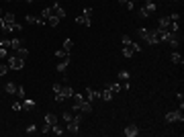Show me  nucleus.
<instances>
[{
    "label": "nucleus",
    "mask_w": 184,
    "mask_h": 137,
    "mask_svg": "<svg viewBox=\"0 0 184 137\" xmlns=\"http://www.w3.org/2000/svg\"><path fill=\"white\" fill-rule=\"evenodd\" d=\"M113 96H115V92H110L109 88H106V90H102V92H100V98L104 100V103H110V100H113Z\"/></svg>",
    "instance_id": "obj_15"
},
{
    "label": "nucleus",
    "mask_w": 184,
    "mask_h": 137,
    "mask_svg": "<svg viewBox=\"0 0 184 137\" xmlns=\"http://www.w3.org/2000/svg\"><path fill=\"white\" fill-rule=\"evenodd\" d=\"M4 27V19H2V16H0V29Z\"/></svg>",
    "instance_id": "obj_50"
},
{
    "label": "nucleus",
    "mask_w": 184,
    "mask_h": 137,
    "mask_svg": "<svg viewBox=\"0 0 184 137\" xmlns=\"http://www.w3.org/2000/svg\"><path fill=\"white\" fill-rule=\"evenodd\" d=\"M60 92L63 94V98H72V96H74V88H72V86H63V84H61Z\"/></svg>",
    "instance_id": "obj_13"
},
{
    "label": "nucleus",
    "mask_w": 184,
    "mask_h": 137,
    "mask_svg": "<svg viewBox=\"0 0 184 137\" xmlns=\"http://www.w3.org/2000/svg\"><path fill=\"white\" fill-rule=\"evenodd\" d=\"M14 55H16V57H20V59H27V57H29V49H25L23 45H20V47L14 51Z\"/></svg>",
    "instance_id": "obj_17"
},
{
    "label": "nucleus",
    "mask_w": 184,
    "mask_h": 137,
    "mask_svg": "<svg viewBox=\"0 0 184 137\" xmlns=\"http://www.w3.org/2000/svg\"><path fill=\"white\" fill-rule=\"evenodd\" d=\"M0 16H2V10H0Z\"/></svg>",
    "instance_id": "obj_51"
},
{
    "label": "nucleus",
    "mask_w": 184,
    "mask_h": 137,
    "mask_svg": "<svg viewBox=\"0 0 184 137\" xmlns=\"http://www.w3.org/2000/svg\"><path fill=\"white\" fill-rule=\"evenodd\" d=\"M170 62H172V63H180V66H182V63H184V57L178 53V51H174V53L170 55Z\"/></svg>",
    "instance_id": "obj_19"
},
{
    "label": "nucleus",
    "mask_w": 184,
    "mask_h": 137,
    "mask_svg": "<svg viewBox=\"0 0 184 137\" xmlns=\"http://www.w3.org/2000/svg\"><path fill=\"white\" fill-rule=\"evenodd\" d=\"M45 19H43V16H37V23H35V25H39V27H43V25H45Z\"/></svg>",
    "instance_id": "obj_44"
},
{
    "label": "nucleus",
    "mask_w": 184,
    "mask_h": 137,
    "mask_svg": "<svg viewBox=\"0 0 184 137\" xmlns=\"http://www.w3.org/2000/svg\"><path fill=\"white\" fill-rule=\"evenodd\" d=\"M147 16H150V14H147V10H145V8H139V19H147Z\"/></svg>",
    "instance_id": "obj_39"
},
{
    "label": "nucleus",
    "mask_w": 184,
    "mask_h": 137,
    "mask_svg": "<svg viewBox=\"0 0 184 137\" xmlns=\"http://www.w3.org/2000/svg\"><path fill=\"white\" fill-rule=\"evenodd\" d=\"M123 45H131V37L129 35H123Z\"/></svg>",
    "instance_id": "obj_42"
},
{
    "label": "nucleus",
    "mask_w": 184,
    "mask_h": 137,
    "mask_svg": "<svg viewBox=\"0 0 184 137\" xmlns=\"http://www.w3.org/2000/svg\"><path fill=\"white\" fill-rule=\"evenodd\" d=\"M51 14H53V16L63 19V16H66V10H63V6H60V4L55 2V4H51Z\"/></svg>",
    "instance_id": "obj_10"
},
{
    "label": "nucleus",
    "mask_w": 184,
    "mask_h": 137,
    "mask_svg": "<svg viewBox=\"0 0 184 137\" xmlns=\"http://www.w3.org/2000/svg\"><path fill=\"white\" fill-rule=\"evenodd\" d=\"M51 133H53V135H63V133H66V127L60 125V123H55L53 127H51Z\"/></svg>",
    "instance_id": "obj_18"
},
{
    "label": "nucleus",
    "mask_w": 184,
    "mask_h": 137,
    "mask_svg": "<svg viewBox=\"0 0 184 137\" xmlns=\"http://www.w3.org/2000/svg\"><path fill=\"white\" fill-rule=\"evenodd\" d=\"M55 55H57L60 59H66V57H70V53H68V51H63V49H57V51H55Z\"/></svg>",
    "instance_id": "obj_31"
},
{
    "label": "nucleus",
    "mask_w": 184,
    "mask_h": 137,
    "mask_svg": "<svg viewBox=\"0 0 184 137\" xmlns=\"http://www.w3.org/2000/svg\"><path fill=\"white\" fill-rule=\"evenodd\" d=\"M119 80L121 82H127V80H131V74L127 70H119Z\"/></svg>",
    "instance_id": "obj_23"
},
{
    "label": "nucleus",
    "mask_w": 184,
    "mask_h": 137,
    "mask_svg": "<svg viewBox=\"0 0 184 137\" xmlns=\"http://www.w3.org/2000/svg\"><path fill=\"white\" fill-rule=\"evenodd\" d=\"M41 16H43V19L47 21L49 16H51V6H49V8H43V10H41Z\"/></svg>",
    "instance_id": "obj_35"
},
{
    "label": "nucleus",
    "mask_w": 184,
    "mask_h": 137,
    "mask_svg": "<svg viewBox=\"0 0 184 137\" xmlns=\"http://www.w3.org/2000/svg\"><path fill=\"white\" fill-rule=\"evenodd\" d=\"M20 45H23V41H20V39H10V49H14V51H16Z\"/></svg>",
    "instance_id": "obj_29"
},
{
    "label": "nucleus",
    "mask_w": 184,
    "mask_h": 137,
    "mask_svg": "<svg viewBox=\"0 0 184 137\" xmlns=\"http://www.w3.org/2000/svg\"><path fill=\"white\" fill-rule=\"evenodd\" d=\"M8 68L10 70H23L25 68V59H20L16 55H8Z\"/></svg>",
    "instance_id": "obj_4"
},
{
    "label": "nucleus",
    "mask_w": 184,
    "mask_h": 137,
    "mask_svg": "<svg viewBox=\"0 0 184 137\" xmlns=\"http://www.w3.org/2000/svg\"><path fill=\"white\" fill-rule=\"evenodd\" d=\"M123 133H125L127 137H137V135H139V127L131 123V125H127V127H125V131H123Z\"/></svg>",
    "instance_id": "obj_8"
},
{
    "label": "nucleus",
    "mask_w": 184,
    "mask_h": 137,
    "mask_svg": "<svg viewBox=\"0 0 184 137\" xmlns=\"http://www.w3.org/2000/svg\"><path fill=\"white\" fill-rule=\"evenodd\" d=\"M133 53H135V51H133L131 45H125V47H123V55H125V57H131Z\"/></svg>",
    "instance_id": "obj_28"
},
{
    "label": "nucleus",
    "mask_w": 184,
    "mask_h": 137,
    "mask_svg": "<svg viewBox=\"0 0 184 137\" xmlns=\"http://www.w3.org/2000/svg\"><path fill=\"white\" fill-rule=\"evenodd\" d=\"M90 14H92V8H84V13L80 16H76V23L78 25H84V27H90Z\"/></svg>",
    "instance_id": "obj_3"
},
{
    "label": "nucleus",
    "mask_w": 184,
    "mask_h": 137,
    "mask_svg": "<svg viewBox=\"0 0 184 137\" xmlns=\"http://www.w3.org/2000/svg\"><path fill=\"white\" fill-rule=\"evenodd\" d=\"M137 35H139V39L145 41L147 45H157L160 43V29H137Z\"/></svg>",
    "instance_id": "obj_1"
},
{
    "label": "nucleus",
    "mask_w": 184,
    "mask_h": 137,
    "mask_svg": "<svg viewBox=\"0 0 184 137\" xmlns=\"http://www.w3.org/2000/svg\"><path fill=\"white\" fill-rule=\"evenodd\" d=\"M166 123H176V121H180L182 123V119H184V115H182V110H170V113H166Z\"/></svg>",
    "instance_id": "obj_6"
},
{
    "label": "nucleus",
    "mask_w": 184,
    "mask_h": 137,
    "mask_svg": "<svg viewBox=\"0 0 184 137\" xmlns=\"http://www.w3.org/2000/svg\"><path fill=\"white\" fill-rule=\"evenodd\" d=\"M174 2H178V0H174Z\"/></svg>",
    "instance_id": "obj_54"
},
{
    "label": "nucleus",
    "mask_w": 184,
    "mask_h": 137,
    "mask_svg": "<svg viewBox=\"0 0 184 137\" xmlns=\"http://www.w3.org/2000/svg\"><path fill=\"white\" fill-rule=\"evenodd\" d=\"M72 98H74L72 109H74V110H80V104H82V100H84V98H82V94H76V92H74V96H72Z\"/></svg>",
    "instance_id": "obj_16"
},
{
    "label": "nucleus",
    "mask_w": 184,
    "mask_h": 137,
    "mask_svg": "<svg viewBox=\"0 0 184 137\" xmlns=\"http://www.w3.org/2000/svg\"><path fill=\"white\" fill-rule=\"evenodd\" d=\"M170 16H162L160 19V23H157V29H162V31H168V27H170Z\"/></svg>",
    "instance_id": "obj_12"
},
{
    "label": "nucleus",
    "mask_w": 184,
    "mask_h": 137,
    "mask_svg": "<svg viewBox=\"0 0 184 137\" xmlns=\"http://www.w3.org/2000/svg\"><path fill=\"white\" fill-rule=\"evenodd\" d=\"M80 123H82V115H74V119L66 125V131L72 133V135H78L80 133Z\"/></svg>",
    "instance_id": "obj_2"
},
{
    "label": "nucleus",
    "mask_w": 184,
    "mask_h": 137,
    "mask_svg": "<svg viewBox=\"0 0 184 137\" xmlns=\"http://www.w3.org/2000/svg\"><path fill=\"white\" fill-rule=\"evenodd\" d=\"M2 57H8V51H6V49H4V47L0 49V59H2Z\"/></svg>",
    "instance_id": "obj_47"
},
{
    "label": "nucleus",
    "mask_w": 184,
    "mask_h": 137,
    "mask_svg": "<svg viewBox=\"0 0 184 137\" xmlns=\"http://www.w3.org/2000/svg\"><path fill=\"white\" fill-rule=\"evenodd\" d=\"M70 66V57H66V59H63V62H60L57 63V72H60V74H63V72H66V68H68Z\"/></svg>",
    "instance_id": "obj_22"
},
{
    "label": "nucleus",
    "mask_w": 184,
    "mask_h": 137,
    "mask_svg": "<svg viewBox=\"0 0 184 137\" xmlns=\"http://www.w3.org/2000/svg\"><path fill=\"white\" fill-rule=\"evenodd\" d=\"M0 47L10 49V39H0Z\"/></svg>",
    "instance_id": "obj_37"
},
{
    "label": "nucleus",
    "mask_w": 184,
    "mask_h": 137,
    "mask_svg": "<svg viewBox=\"0 0 184 137\" xmlns=\"http://www.w3.org/2000/svg\"><path fill=\"white\" fill-rule=\"evenodd\" d=\"M33 109H35V100H31V98H25L20 103V110H33Z\"/></svg>",
    "instance_id": "obj_11"
},
{
    "label": "nucleus",
    "mask_w": 184,
    "mask_h": 137,
    "mask_svg": "<svg viewBox=\"0 0 184 137\" xmlns=\"http://www.w3.org/2000/svg\"><path fill=\"white\" fill-rule=\"evenodd\" d=\"M25 133H27V135H35V133H39V129H37L35 125H29V127H27V131H25Z\"/></svg>",
    "instance_id": "obj_33"
},
{
    "label": "nucleus",
    "mask_w": 184,
    "mask_h": 137,
    "mask_svg": "<svg viewBox=\"0 0 184 137\" xmlns=\"http://www.w3.org/2000/svg\"><path fill=\"white\" fill-rule=\"evenodd\" d=\"M4 92H6V94H14V92H16V84H14V82H8L6 86H4Z\"/></svg>",
    "instance_id": "obj_24"
},
{
    "label": "nucleus",
    "mask_w": 184,
    "mask_h": 137,
    "mask_svg": "<svg viewBox=\"0 0 184 137\" xmlns=\"http://www.w3.org/2000/svg\"><path fill=\"white\" fill-rule=\"evenodd\" d=\"M60 16H53V14H51V16H49L47 19V23H49V27H57V25H60Z\"/></svg>",
    "instance_id": "obj_26"
},
{
    "label": "nucleus",
    "mask_w": 184,
    "mask_h": 137,
    "mask_svg": "<svg viewBox=\"0 0 184 137\" xmlns=\"http://www.w3.org/2000/svg\"><path fill=\"white\" fill-rule=\"evenodd\" d=\"M143 8L147 10V14H153V13H156V10H157L156 2H151V0H147V4H145V6H143Z\"/></svg>",
    "instance_id": "obj_21"
},
{
    "label": "nucleus",
    "mask_w": 184,
    "mask_h": 137,
    "mask_svg": "<svg viewBox=\"0 0 184 137\" xmlns=\"http://www.w3.org/2000/svg\"><path fill=\"white\" fill-rule=\"evenodd\" d=\"M170 21H180V14H178V13L170 14Z\"/></svg>",
    "instance_id": "obj_48"
},
{
    "label": "nucleus",
    "mask_w": 184,
    "mask_h": 137,
    "mask_svg": "<svg viewBox=\"0 0 184 137\" xmlns=\"http://www.w3.org/2000/svg\"><path fill=\"white\" fill-rule=\"evenodd\" d=\"M72 47H74V41H72V39H66V41H63V49L70 53V49H72Z\"/></svg>",
    "instance_id": "obj_34"
},
{
    "label": "nucleus",
    "mask_w": 184,
    "mask_h": 137,
    "mask_svg": "<svg viewBox=\"0 0 184 137\" xmlns=\"http://www.w3.org/2000/svg\"><path fill=\"white\" fill-rule=\"evenodd\" d=\"M166 43H170V47H172V49H176L178 45L182 43V35L178 33V31H174V33H170V39H168Z\"/></svg>",
    "instance_id": "obj_7"
},
{
    "label": "nucleus",
    "mask_w": 184,
    "mask_h": 137,
    "mask_svg": "<svg viewBox=\"0 0 184 137\" xmlns=\"http://www.w3.org/2000/svg\"><path fill=\"white\" fill-rule=\"evenodd\" d=\"M8 70H10L8 66H4V63H0V76H6V74H8Z\"/></svg>",
    "instance_id": "obj_38"
},
{
    "label": "nucleus",
    "mask_w": 184,
    "mask_h": 137,
    "mask_svg": "<svg viewBox=\"0 0 184 137\" xmlns=\"http://www.w3.org/2000/svg\"><path fill=\"white\" fill-rule=\"evenodd\" d=\"M6 2H13V0H6Z\"/></svg>",
    "instance_id": "obj_52"
},
{
    "label": "nucleus",
    "mask_w": 184,
    "mask_h": 137,
    "mask_svg": "<svg viewBox=\"0 0 184 137\" xmlns=\"http://www.w3.org/2000/svg\"><path fill=\"white\" fill-rule=\"evenodd\" d=\"M51 88H53V94H55V92H60V90H61V84L60 82H53V86H51Z\"/></svg>",
    "instance_id": "obj_43"
},
{
    "label": "nucleus",
    "mask_w": 184,
    "mask_h": 137,
    "mask_svg": "<svg viewBox=\"0 0 184 137\" xmlns=\"http://www.w3.org/2000/svg\"><path fill=\"white\" fill-rule=\"evenodd\" d=\"M25 21H27V23H37V16H33V14H27V16H25Z\"/></svg>",
    "instance_id": "obj_41"
},
{
    "label": "nucleus",
    "mask_w": 184,
    "mask_h": 137,
    "mask_svg": "<svg viewBox=\"0 0 184 137\" xmlns=\"http://www.w3.org/2000/svg\"><path fill=\"white\" fill-rule=\"evenodd\" d=\"M14 94L19 96L20 100H25V98H27V94H25V88H23V86H16V92H14Z\"/></svg>",
    "instance_id": "obj_27"
},
{
    "label": "nucleus",
    "mask_w": 184,
    "mask_h": 137,
    "mask_svg": "<svg viewBox=\"0 0 184 137\" xmlns=\"http://www.w3.org/2000/svg\"><path fill=\"white\" fill-rule=\"evenodd\" d=\"M61 119H63V121H66V123H70V121H72V119H74V115H72V113H70V110H66V113H61Z\"/></svg>",
    "instance_id": "obj_30"
},
{
    "label": "nucleus",
    "mask_w": 184,
    "mask_h": 137,
    "mask_svg": "<svg viewBox=\"0 0 184 137\" xmlns=\"http://www.w3.org/2000/svg\"><path fill=\"white\" fill-rule=\"evenodd\" d=\"M109 90H110V92H119V90H123V86H121V84H110V86H109Z\"/></svg>",
    "instance_id": "obj_36"
},
{
    "label": "nucleus",
    "mask_w": 184,
    "mask_h": 137,
    "mask_svg": "<svg viewBox=\"0 0 184 137\" xmlns=\"http://www.w3.org/2000/svg\"><path fill=\"white\" fill-rule=\"evenodd\" d=\"M13 110H16V113H19V110H20V103H14L13 104Z\"/></svg>",
    "instance_id": "obj_49"
},
{
    "label": "nucleus",
    "mask_w": 184,
    "mask_h": 137,
    "mask_svg": "<svg viewBox=\"0 0 184 137\" xmlns=\"http://www.w3.org/2000/svg\"><path fill=\"white\" fill-rule=\"evenodd\" d=\"M2 19H4V27H2V31H4V33H10L13 27H14V14L6 13V14H2Z\"/></svg>",
    "instance_id": "obj_5"
},
{
    "label": "nucleus",
    "mask_w": 184,
    "mask_h": 137,
    "mask_svg": "<svg viewBox=\"0 0 184 137\" xmlns=\"http://www.w3.org/2000/svg\"><path fill=\"white\" fill-rule=\"evenodd\" d=\"M66 98H63V94L61 92H55V103H63Z\"/></svg>",
    "instance_id": "obj_40"
},
{
    "label": "nucleus",
    "mask_w": 184,
    "mask_h": 137,
    "mask_svg": "<svg viewBox=\"0 0 184 137\" xmlns=\"http://www.w3.org/2000/svg\"><path fill=\"white\" fill-rule=\"evenodd\" d=\"M84 98H86L88 103H92V100H96V98H100V92H96L94 88H86V94H84Z\"/></svg>",
    "instance_id": "obj_9"
},
{
    "label": "nucleus",
    "mask_w": 184,
    "mask_h": 137,
    "mask_svg": "<svg viewBox=\"0 0 184 137\" xmlns=\"http://www.w3.org/2000/svg\"><path fill=\"white\" fill-rule=\"evenodd\" d=\"M80 110H82V113H92V103H88V100L84 98L82 104H80Z\"/></svg>",
    "instance_id": "obj_20"
},
{
    "label": "nucleus",
    "mask_w": 184,
    "mask_h": 137,
    "mask_svg": "<svg viewBox=\"0 0 184 137\" xmlns=\"http://www.w3.org/2000/svg\"><path fill=\"white\" fill-rule=\"evenodd\" d=\"M39 133H43V135H49V133H51V125L45 123V125H43V127L39 129Z\"/></svg>",
    "instance_id": "obj_32"
},
{
    "label": "nucleus",
    "mask_w": 184,
    "mask_h": 137,
    "mask_svg": "<svg viewBox=\"0 0 184 137\" xmlns=\"http://www.w3.org/2000/svg\"><path fill=\"white\" fill-rule=\"evenodd\" d=\"M45 123L53 127L55 123H60V119H57V115H53V113H47V115H45Z\"/></svg>",
    "instance_id": "obj_14"
},
{
    "label": "nucleus",
    "mask_w": 184,
    "mask_h": 137,
    "mask_svg": "<svg viewBox=\"0 0 184 137\" xmlns=\"http://www.w3.org/2000/svg\"><path fill=\"white\" fill-rule=\"evenodd\" d=\"M131 2H135V0H131Z\"/></svg>",
    "instance_id": "obj_53"
},
{
    "label": "nucleus",
    "mask_w": 184,
    "mask_h": 137,
    "mask_svg": "<svg viewBox=\"0 0 184 137\" xmlns=\"http://www.w3.org/2000/svg\"><path fill=\"white\" fill-rule=\"evenodd\" d=\"M131 47H133L135 53H137V51H141V45H139V43H131Z\"/></svg>",
    "instance_id": "obj_46"
},
{
    "label": "nucleus",
    "mask_w": 184,
    "mask_h": 137,
    "mask_svg": "<svg viewBox=\"0 0 184 137\" xmlns=\"http://www.w3.org/2000/svg\"><path fill=\"white\" fill-rule=\"evenodd\" d=\"M119 4L125 6L127 10H133V8H135V2H131V0H119Z\"/></svg>",
    "instance_id": "obj_25"
},
{
    "label": "nucleus",
    "mask_w": 184,
    "mask_h": 137,
    "mask_svg": "<svg viewBox=\"0 0 184 137\" xmlns=\"http://www.w3.org/2000/svg\"><path fill=\"white\" fill-rule=\"evenodd\" d=\"M13 31H16V33H20V31H23V25H20V23H14Z\"/></svg>",
    "instance_id": "obj_45"
}]
</instances>
